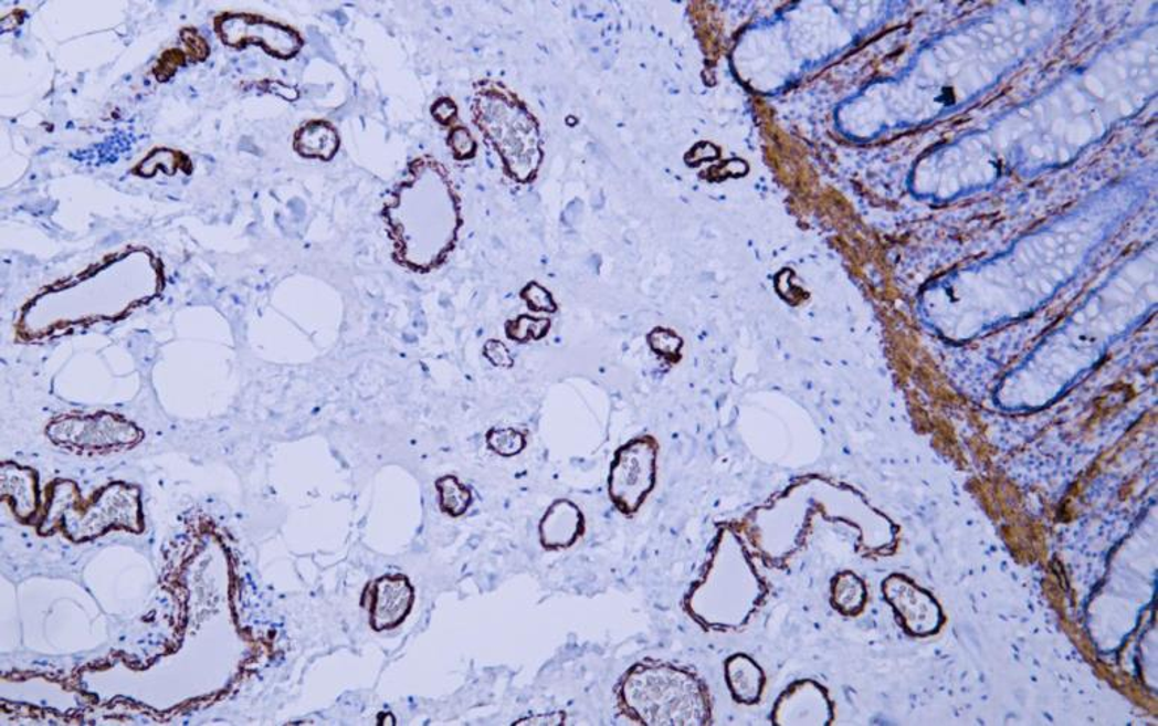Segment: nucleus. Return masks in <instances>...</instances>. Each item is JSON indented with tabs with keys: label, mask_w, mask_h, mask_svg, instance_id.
<instances>
[{
	"label": "nucleus",
	"mask_w": 1158,
	"mask_h": 726,
	"mask_svg": "<svg viewBox=\"0 0 1158 726\" xmlns=\"http://www.w3.org/2000/svg\"><path fill=\"white\" fill-rule=\"evenodd\" d=\"M382 218L400 267L420 274L441 267L463 227L462 200L450 171L431 156L413 159L385 202Z\"/></svg>",
	"instance_id": "f257e3e1"
},
{
	"label": "nucleus",
	"mask_w": 1158,
	"mask_h": 726,
	"mask_svg": "<svg viewBox=\"0 0 1158 726\" xmlns=\"http://www.w3.org/2000/svg\"><path fill=\"white\" fill-rule=\"evenodd\" d=\"M769 588L737 532H718L703 577L684 598V610L708 631H737L749 623Z\"/></svg>",
	"instance_id": "f03ea898"
},
{
	"label": "nucleus",
	"mask_w": 1158,
	"mask_h": 726,
	"mask_svg": "<svg viewBox=\"0 0 1158 726\" xmlns=\"http://www.w3.org/2000/svg\"><path fill=\"white\" fill-rule=\"evenodd\" d=\"M620 711L645 726L712 725V696L705 683L682 666L642 661L621 678Z\"/></svg>",
	"instance_id": "7ed1b4c3"
},
{
	"label": "nucleus",
	"mask_w": 1158,
	"mask_h": 726,
	"mask_svg": "<svg viewBox=\"0 0 1158 726\" xmlns=\"http://www.w3.org/2000/svg\"><path fill=\"white\" fill-rule=\"evenodd\" d=\"M472 119L501 156L505 175L519 185L531 183L543 162L538 120L508 87L492 80L475 84Z\"/></svg>",
	"instance_id": "20e7f679"
},
{
	"label": "nucleus",
	"mask_w": 1158,
	"mask_h": 726,
	"mask_svg": "<svg viewBox=\"0 0 1158 726\" xmlns=\"http://www.w3.org/2000/svg\"><path fill=\"white\" fill-rule=\"evenodd\" d=\"M46 508L44 529L61 525L75 541L93 538L109 527L141 530L138 488L126 484H112L91 504H78V492L74 484L62 481L52 487Z\"/></svg>",
	"instance_id": "39448f33"
},
{
	"label": "nucleus",
	"mask_w": 1158,
	"mask_h": 726,
	"mask_svg": "<svg viewBox=\"0 0 1158 726\" xmlns=\"http://www.w3.org/2000/svg\"><path fill=\"white\" fill-rule=\"evenodd\" d=\"M50 439L67 450L82 453H109L130 449L143 439V432L114 413H71L59 417L46 428Z\"/></svg>",
	"instance_id": "423d86ee"
},
{
	"label": "nucleus",
	"mask_w": 1158,
	"mask_h": 726,
	"mask_svg": "<svg viewBox=\"0 0 1158 726\" xmlns=\"http://www.w3.org/2000/svg\"><path fill=\"white\" fill-rule=\"evenodd\" d=\"M656 445L638 439L617 453L610 475V496L625 514L635 513L654 485Z\"/></svg>",
	"instance_id": "0eeeda50"
},
{
	"label": "nucleus",
	"mask_w": 1158,
	"mask_h": 726,
	"mask_svg": "<svg viewBox=\"0 0 1158 726\" xmlns=\"http://www.w3.org/2000/svg\"><path fill=\"white\" fill-rule=\"evenodd\" d=\"M219 36L228 45L260 44L273 56L291 59L302 50L303 40L294 29L255 15H223L215 21Z\"/></svg>",
	"instance_id": "6e6552de"
},
{
	"label": "nucleus",
	"mask_w": 1158,
	"mask_h": 726,
	"mask_svg": "<svg viewBox=\"0 0 1158 726\" xmlns=\"http://www.w3.org/2000/svg\"><path fill=\"white\" fill-rule=\"evenodd\" d=\"M772 725H828L830 704L825 691L810 681L794 682L786 687L772 707Z\"/></svg>",
	"instance_id": "1a4fd4ad"
},
{
	"label": "nucleus",
	"mask_w": 1158,
	"mask_h": 726,
	"mask_svg": "<svg viewBox=\"0 0 1158 726\" xmlns=\"http://www.w3.org/2000/svg\"><path fill=\"white\" fill-rule=\"evenodd\" d=\"M413 588L404 576L378 578L370 592V624L375 631L400 627L412 610Z\"/></svg>",
	"instance_id": "9d476101"
},
{
	"label": "nucleus",
	"mask_w": 1158,
	"mask_h": 726,
	"mask_svg": "<svg viewBox=\"0 0 1158 726\" xmlns=\"http://www.w3.org/2000/svg\"><path fill=\"white\" fill-rule=\"evenodd\" d=\"M585 530V517L577 505L569 501L556 502L544 515L539 525L540 543L548 550L568 548Z\"/></svg>",
	"instance_id": "9b49d317"
},
{
	"label": "nucleus",
	"mask_w": 1158,
	"mask_h": 726,
	"mask_svg": "<svg viewBox=\"0 0 1158 726\" xmlns=\"http://www.w3.org/2000/svg\"><path fill=\"white\" fill-rule=\"evenodd\" d=\"M725 678L737 703L754 706L762 698L767 678L764 670L747 654H733L725 662Z\"/></svg>",
	"instance_id": "f8f14e48"
},
{
	"label": "nucleus",
	"mask_w": 1158,
	"mask_h": 726,
	"mask_svg": "<svg viewBox=\"0 0 1158 726\" xmlns=\"http://www.w3.org/2000/svg\"><path fill=\"white\" fill-rule=\"evenodd\" d=\"M2 495L11 502L12 509L21 520H28L38 508L36 476L32 471L15 464L2 466Z\"/></svg>",
	"instance_id": "ddd939ff"
},
{
	"label": "nucleus",
	"mask_w": 1158,
	"mask_h": 726,
	"mask_svg": "<svg viewBox=\"0 0 1158 726\" xmlns=\"http://www.w3.org/2000/svg\"><path fill=\"white\" fill-rule=\"evenodd\" d=\"M339 147V133L325 120L307 122L295 133L294 149L303 158L331 160Z\"/></svg>",
	"instance_id": "4468645a"
},
{
	"label": "nucleus",
	"mask_w": 1158,
	"mask_h": 726,
	"mask_svg": "<svg viewBox=\"0 0 1158 726\" xmlns=\"http://www.w3.org/2000/svg\"><path fill=\"white\" fill-rule=\"evenodd\" d=\"M865 590L860 578L843 572L832 581V602L841 613L855 614L864 606Z\"/></svg>",
	"instance_id": "2eb2a0df"
},
{
	"label": "nucleus",
	"mask_w": 1158,
	"mask_h": 726,
	"mask_svg": "<svg viewBox=\"0 0 1158 726\" xmlns=\"http://www.w3.org/2000/svg\"><path fill=\"white\" fill-rule=\"evenodd\" d=\"M436 488L441 496V508L451 517H460L472 504L471 492L455 476H443L438 480Z\"/></svg>",
	"instance_id": "dca6fc26"
},
{
	"label": "nucleus",
	"mask_w": 1158,
	"mask_h": 726,
	"mask_svg": "<svg viewBox=\"0 0 1158 726\" xmlns=\"http://www.w3.org/2000/svg\"><path fill=\"white\" fill-rule=\"evenodd\" d=\"M548 327V319L530 318V316L519 315L517 319L506 323V336H508L510 340L519 341V344L528 340H539L547 335Z\"/></svg>",
	"instance_id": "f3484780"
},
{
	"label": "nucleus",
	"mask_w": 1158,
	"mask_h": 726,
	"mask_svg": "<svg viewBox=\"0 0 1158 726\" xmlns=\"http://www.w3.org/2000/svg\"><path fill=\"white\" fill-rule=\"evenodd\" d=\"M487 443L494 453L503 457H513L522 453L526 446V438L514 429H494L487 434Z\"/></svg>",
	"instance_id": "a211bd4d"
},
{
	"label": "nucleus",
	"mask_w": 1158,
	"mask_h": 726,
	"mask_svg": "<svg viewBox=\"0 0 1158 726\" xmlns=\"http://www.w3.org/2000/svg\"><path fill=\"white\" fill-rule=\"evenodd\" d=\"M446 145L452 151V156L460 162L464 160H471L475 158L477 145L476 139L473 138L471 130L463 125H455L448 135Z\"/></svg>",
	"instance_id": "6ab92c4d"
},
{
	"label": "nucleus",
	"mask_w": 1158,
	"mask_h": 726,
	"mask_svg": "<svg viewBox=\"0 0 1158 726\" xmlns=\"http://www.w3.org/2000/svg\"><path fill=\"white\" fill-rule=\"evenodd\" d=\"M522 298L528 304L530 309L536 312H554L556 311V304H554L551 295L543 286L531 282L526 288L523 290Z\"/></svg>",
	"instance_id": "aec40b11"
},
{
	"label": "nucleus",
	"mask_w": 1158,
	"mask_h": 726,
	"mask_svg": "<svg viewBox=\"0 0 1158 726\" xmlns=\"http://www.w3.org/2000/svg\"><path fill=\"white\" fill-rule=\"evenodd\" d=\"M484 354L496 367L510 369L514 366V358L510 356L508 346L501 340H488L484 346Z\"/></svg>",
	"instance_id": "412c9836"
},
{
	"label": "nucleus",
	"mask_w": 1158,
	"mask_h": 726,
	"mask_svg": "<svg viewBox=\"0 0 1158 726\" xmlns=\"http://www.w3.org/2000/svg\"><path fill=\"white\" fill-rule=\"evenodd\" d=\"M431 116L442 126H451L455 124L456 117H459V107L451 98H439L436 103L431 105Z\"/></svg>",
	"instance_id": "4be33fe9"
},
{
	"label": "nucleus",
	"mask_w": 1158,
	"mask_h": 726,
	"mask_svg": "<svg viewBox=\"0 0 1158 726\" xmlns=\"http://www.w3.org/2000/svg\"><path fill=\"white\" fill-rule=\"evenodd\" d=\"M183 61V54L177 52V50L167 52L164 54V57L160 59L159 66L156 67L155 74L158 75L159 80H168L176 73L177 67H179Z\"/></svg>",
	"instance_id": "5701e85b"
},
{
	"label": "nucleus",
	"mask_w": 1158,
	"mask_h": 726,
	"mask_svg": "<svg viewBox=\"0 0 1158 726\" xmlns=\"http://www.w3.org/2000/svg\"><path fill=\"white\" fill-rule=\"evenodd\" d=\"M183 40L188 44V52L193 61H204L207 54H209V46H207L204 40L196 31H190V29L183 32Z\"/></svg>",
	"instance_id": "b1692460"
},
{
	"label": "nucleus",
	"mask_w": 1158,
	"mask_h": 726,
	"mask_svg": "<svg viewBox=\"0 0 1158 726\" xmlns=\"http://www.w3.org/2000/svg\"><path fill=\"white\" fill-rule=\"evenodd\" d=\"M564 720L565 716L561 713H554V715L527 717V719L518 720L517 725H560Z\"/></svg>",
	"instance_id": "393cba45"
}]
</instances>
